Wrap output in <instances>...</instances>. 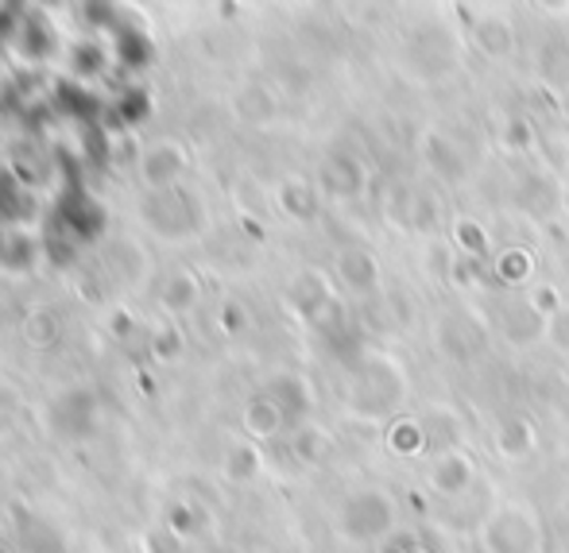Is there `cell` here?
I'll return each mask as SVG.
<instances>
[{"label": "cell", "instance_id": "cell-1", "mask_svg": "<svg viewBox=\"0 0 569 553\" xmlns=\"http://www.w3.org/2000/svg\"><path fill=\"white\" fill-rule=\"evenodd\" d=\"M411 399V368L388 349L360 352L345 383V414L360 426H391Z\"/></svg>", "mask_w": 569, "mask_h": 553}, {"label": "cell", "instance_id": "cell-2", "mask_svg": "<svg viewBox=\"0 0 569 553\" xmlns=\"http://www.w3.org/2000/svg\"><path fill=\"white\" fill-rule=\"evenodd\" d=\"M480 553H542L547 550V526L535 503L500 500L477 526Z\"/></svg>", "mask_w": 569, "mask_h": 553}, {"label": "cell", "instance_id": "cell-3", "mask_svg": "<svg viewBox=\"0 0 569 553\" xmlns=\"http://www.w3.org/2000/svg\"><path fill=\"white\" fill-rule=\"evenodd\" d=\"M403 67L422 86L442 82V78H450L461 67V39L450 31V23H438V20L415 23L403 39Z\"/></svg>", "mask_w": 569, "mask_h": 553}, {"label": "cell", "instance_id": "cell-4", "mask_svg": "<svg viewBox=\"0 0 569 553\" xmlns=\"http://www.w3.org/2000/svg\"><path fill=\"white\" fill-rule=\"evenodd\" d=\"M399 526V507L383 487H357L341 500L338 511V534L352 546H372L388 542Z\"/></svg>", "mask_w": 569, "mask_h": 553}, {"label": "cell", "instance_id": "cell-5", "mask_svg": "<svg viewBox=\"0 0 569 553\" xmlns=\"http://www.w3.org/2000/svg\"><path fill=\"white\" fill-rule=\"evenodd\" d=\"M419 159L427 163L430 174H438L442 182H461L469 174V148L457 140L453 132L430 124L419 135Z\"/></svg>", "mask_w": 569, "mask_h": 553}, {"label": "cell", "instance_id": "cell-6", "mask_svg": "<svg viewBox=\"0 0 569 553\" xmlns=\"http://www.w3.org/2000/svg\"><path fill=\"white\" fill-rule=\"evenodd\" d=\"M333 271H338L341 291L352 294V299H372V294L383 286V268H380V260H376L372 248H360V244L345 248V252H338Z\"/></svg>", "mask_w": 569, "mask_h": 553}, {"label": "cell", "instance_id": "cell-7", "mask_svg": "<svg viewBox=\"0 0 569 553\" xmlns=\"http://www.w3.org/2000/svg\"><path fill=\"white\" fill-rule=\"evenodd\" d=\"M318 182L330 198L338 202H360L368 194V167L360 163L352 151H333L326 155L322 171H318Z\"/></svg>", "mask_w": 569, "mask_h": 553}, {"label": "cell", "instance_id": "cell-8", "mask_svg": "<svg viewBox=\"0 0 569 553\" xmlns=\"http://www.w3.org/2000/svg\"><path fill=\"white\" fill-rule=\"evenodd\" d=\"M472 480H477V461L465 449H446L427 469V487L442 500H461L472 487Z\"/></svg>", "mask_w": 569, "mask_h": 553}, {"label": "cell", "instance_id": "cell-9", "mask_svg": "<svg viewBox=\"0 0 569 553\" xmlns=\"http://www.w3.org/2000/svg\"><path fill=\"white\" fill-rule=\"evenodd\" d=\"M383 213H388V221L396 224L399 232H435V224H438L435 202H430L427 194H419L415 187H407V182L391 187Z\"/></svg>", "mask_w": 569, "mask_h": 553}, {"label": "cell", "instance_id": "cell-10", "mask_svg": "<svg viewBox=\"0 0 569 553\" xmlns=\"http://www.w3.org/2000/svg\"><path fill=\"white\" fill-rule=\"evenodd\" d=\"M469 31H472L477 51L488 54V59H511L519 47L516 20H511L508 12H472Z\"/></svg>", "mask_w": 569, "mask_h": 553}, {"label": "cell", "instance_id": "cell-11", "mask_svg": "<svg viewBox=\"0 0 569 553\" xmlns=\"http://www.w3.org/2000/svg\"><path fill=\"white\" fill-rule=\"evenodd\" d=\"M492 449H496V456L508 464L527 461V456H535V449H539V426H535L527 414H508V419L496 422Z\"/></svg>", "mask_w": 569, "mask_h": 553}, {"label": "cell", "instance_id": "cell-12", "mask_svg": "<svg viewBox=\"0 0 569 553\" xmlns=\"http://www.w3.org/2000/svg\"><path fill=\"white\" fill-rule=\"evenodd\" d=\"M450 244H453L457 255H465V260H477V263H485L488 255H492V237H488L485 224H480L477 218H469V213H457V218H453Z\"/></svg>", "mask_w": 569, "mask_h": 553}, {"label": "cell", "instance_id": "cell-13", "mask_svg": "<svg viewBox=\"0 0 569 553\" xmlns=\"http://www.w3.org/2000/svg\"><path fill=\"white\" fill-rule=\"evenodd\" d=\"M383 445H388L391 456H419V453H427V426H422L415 414H403V419H396L388 430H383Z\"/></svg>", "mask_w": 569, "mask_h": 553}, {"label": "cell", "instance_id": "cell-14", "mask_svg": "<svg viewBox=\"0 0 569 553\" xmlns=\"http://www.w3.org/2000/svg\"><path fill=\"white\" fill-rule=\"evenodd\" d=\"M492 275L500 279V283H508V286H531L535 255L527 252V248H519V244L503 248V252H496V260H492Z\"/></svg>", "mask_w": 569, "mask_h": 553}, {"label": "cell", "instance_id": "cell-15", "mask_svg": "<svg viewBox=\"0 0 569 553\" xmlns=\"http://www.w3.org/2000/svg\"><path fill=\"white\" fill-rule=\"evenodd\" d=\"M295 306H299L310 322H318V314H322L326 306H333V286L326 283V275L307 271V275L295 283Z\"/></svg>", "mask_w": 569, "mask_h": 553}, {"label": "cell", "instance_id": "cell-16", "mask_svg": "<svg viewBox=\"0 0 569 553\" xmlns=\"http://www.w3.org/2000/svg\"><path fill=\"white\" fill-rule=\"evenodd\" d=\"M279 205H283V213L295 221H315L318 210H322V205H318V190L302 179H291L279 187Z\"/></svg>", "mask_w": 569, "mask_h": 553}, {"label": "cell", "instance_id": "cell-17", "mask_svg": "<svg viewBox=\"0 0 569 553\" xmlns=\"http://www.w3.org/2000/svg\"><path fill=\"white\" fill-rule=\"evenodd\" d=\"M535 143V124L531 117H523V112H511V117H503L500 124V148L511 151V155H523V151H531Z\"/></svg>", "mask_w": 569, "mask_h": 553}, {"label": "cell", "instance_id": "cell-18", "mask_svg": "<svg viewBox=\"0 0 569 553\" xmlns=\"http://www.w3.org/2000/svg\"><path fill=\"white\" fill-rule=\"evenodd\" d=\"M523 302L542 318V322H550V318L562 314V310L569 306L555 283H531V286H527V294H523Z\"/></svg>", "mask_w": 569, "mask_h": 553}, {"label": "cell", "instance_id": "cell-19", "mask_svg": "<svg viewBox=\"0 0 569 553\" xmlns=\"http://www.w3.org/2000/svg\"><path fill=\"white\" fill-rule=\"evenodd\" d=\"M438 344H442V349L450 352L457 364H465V360H469V352H472L469 325H461L457 318H442V322H438Z\"/></svg>", "mask_w": 569, "mask_h": 553}, {"label": "cell", "instance_id": "cell-20", "mask_svg": "<svg viewBox=\"0 0 569 553\" xmlns=\"http://www.w3.org/2000/svg\"><path fill=\"white\" fill-rule=\"evenodd\" d=\"M453 263H457V252H453V244H446L442 237H430L427 244H422V268H427L435 279H450Z\"/></svg>", "mask_w": 569, "mask_h": 553}, {"label": "cell", "instance_id": "cell-21", "mask_svg": "<svg viewBox=\"0 0 569 553\" xmlns=\"http://www.w3.org/2000/svg\"><path fill=\"white\" fill-rule=\"evenodd\" d=\"M279 426H283V406L279 403H271V399H256V403L248 406V430H252L256 438H271Z\"/></svg>", "mask_w": 569, "mask_h": 553}, {"label": "cell", "instance_id": "cell-22", "mask_svg": "<svg viewBox=\"0 0 569 553\" xmlns=\"http://www.w3.org/2000/svg\"><path fill=\"white\" fill-rule=\"evenodd\" d=\"M330 453H333V442H330V434H326V430L307 426L299 438H295V456H299V461H307V464H322Z\"/></svg>", "mask_w": 569, "mask_h": 553}, {"label": "cell", "instance_id": "cell-23", "mask_svg": "<svg viewBox=\"0 0 569 553\" xmlns=\"http://www.w3.org/2000/svg\"><path fill=\"white\" fill-rule=\"evenodd\" d=\"M542 341H547L555 352H562V356H569V306L562 310V314L550 318V322H547V333H542Z\"/></svg>", "mask_w": 569, "mask_h": 553}, {"label": "cell", "instance_id": "cell-24", "mask_svg": "<svg viewBox=\"0 0 569 553\" xmlns=\"http://www.w3.org/2000/svg\"><path fill=\"white\" fill-rule=\"evenodd\" d=\"M415 550V542H388V546H380V553H411Z\"/></svg>", "mask_w": 569, "mask_h": 553}, {"label": "cell", "instance_id": "cell-25", "mask_svg": "<svg viewBox=\"0 0 569 553\" xmlns=\"http://www.w3.org/2000/svg\"><path fill=\"white\" fill-rule=\"evenodd\" d=\"M411 553H427V550H419V546H415V550H411Z\"/></svg>", "mask_w": 569, "mask_h": 553}]
</instances>
